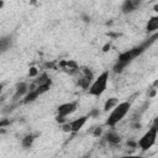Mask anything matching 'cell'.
I'll use <instances>...</instances> for the list:
<instances>
[{"label":"cell","mask_w":158,"mask_h":158,"mask_svg":"<svg viewBox=\"0 0 158 158\" xmlns=\"http://www.w3.org/2000/svg\"><path fill=\"white\" fill-rule=\"evenodd\" d=\"M107 81H109V72L105 70L102 72L90 85L88 93L89 95H93V96H100L105 90H106V86H107Z\"/></svg>","instance_id":"7a4b0ae2"},{"label":"cell","mask_w":158,"mask_h":158,"mask_svg":"<svg viewBox=\"0 0 158 158\" xmlns=\"http://www.w3.org/2000/svg\"><path fill=\"white\" fill-rule=\"evenodd\" d=\"M62 130H63L64 132H72V127H70V123H69V122H65V123H63V125H62Z\"/></svg>","instance_id":"603a6c76"},{"label":"cell","mask_w":158,"mask_h":158,"mask_svg":"<svg viewBox=\"0 0 158 158\" xmlns=\"http://www.w3.org/2000/svg\"><path fill=\"white\" fill-rule=\"evenodd\" d=\"M131 109V102L130 101H122L120 102L115 109L111 110L107 120H106V125L110 127H114L116 123H118L130 111Z\"/></svg>","instance_id":"6da1fadb"},{"label":"cell","mask_w":158,"mask_h":158,"mask_svg":"<svg viewBox=\"0 0 158 158\" xmlns=\"http://www.w3.org/2000/svg\"><path fill=\"white\" fill-rule=\"evenodd\" d=\"M157 85H158V80H156V81L153 83V86H157Z\"/></svg>","instance_id":"1f68e13d"},{"label":"cell","mask_w":158,"mask_h":158,"mask_svg":"<svg viewBox=\"0 0 158 158\" xmlns=\"http://www.w3.org/2000/svg\"><path fill=\"white\" fill-rule=\"evenodd\" d=\"M90 132H91V135H93L94 137H99V136H101L102 130H101V127H94Z\"/></svg>","instance_id":"ffe728a7"},{"label":"cell","mask_w":158,"mask_h":158,"mask_svg":"<svg viewBox=\"0 0 158 158\" xmlns=\"http://www.w3.org/2000/svg\"><path fill=\"white\" fill-rule=\"evenodd\" d=\"M88 118H89V116L85 115V116H80V117H78V118L70 121L69 123H70V127H72V132H78V131H80V130L83 128V126L86 123Z\"/></svg>","instance_id":"52a82bcc"},{"label":"cell","mask_w":158,"mask_h":158,"mask_svg":"<svg viewBox=\"0 0 158 158\" xmlns=\"http://www.w3.org/2000/svg\"><path fill=\"white\" fill-rule=\"evenodd\" d=\"M59 65H60L62 70H64L69 75H73L79 72V65L77 64L75 60H62L59 63Z\"/></svg>","instance_id":"8992f818"},{"label":"cell","mask_w":158,"mask_h":158,"mask_svg":"<svg viewBox=\"0 0 158 158\" xmlns=\"http://www.w3.org/2000/svg\"><path fill=\"white\" fill-rule=\"evenodd\" d=\"M35 139H36V136L35 135H32V133H28V135H26L22 139H21V144H22V147L23 148H31L32 147V144H33V142H35Z\"/></svg>","instance_id":"4fadbf2b"},{"label":"cell","mask_w":158,"mask_h":158,"mask_svg":"<svg viewBox=\"0 0 158 158\" xmlns=\"http://www.w3.org/2000/svg\"><path fill=\"white\" fill-rule=\"evenodd\" d=\"M139 4L141 2L138 0H126V1H123L121 10H122L123 14H130V12L135 11L139 6Z\"/></svg>","instance_id":"ba28073f"},{"label":"cell","mask_w":158,"mask_h":158,"mask_svg":"<svg viewBox=\"0 0 158 158\" xmlns=\"http://www.w3.org/2000/svg\"><path fill=\"white\" fill-rule=\"evenodd\" d=\"M10 44H11V38L10 37H2L0 40V48H1L2 52H5L10 47Z\"/></svg>","instance_id":"e0dca14e"},{"label":"cell","mask_w":158,"mask_h":158,"mask_svg":"<svg viewBox=\"0 0 158 158\" xmlns=\"http://www.w3.org/2000/svg\"><path fill=\"white\" fill-rule=\"evenodd\" d=\"M37 74H38L37 68H36V67H31V68H30V70H28V77L35 78V77H37Z\"/></svg>","instance_id":"44dd1931"},{"label":"cell","mask_w":158,"mask_h":158,"mask_svg":"<svg viewBox=\"0 0 158 158\" xmlns=\"http://www.w3.org/2000/svg\"><path fill=\"white\" fill-rule=\"evenodd\" d=\"M127 65H128V64H126V63H123V62H118V60H117V62L115 63V65H114V68H112V69H114V72H115V73H121V72H122Z\"/></svg>","instance_id":"ac0fdd59"},{"label":"cell","mask_w":158,"mask_h":158,"mask_svg":"<svg viewBox=\"0 0 158 158\" xmlns=\"http://www.w3.org/2000/svg\"><path fill=\"white\" fill-rule=\"evenodd\" d=\"M81 72H83V77H85L86 79H89L90 81H93V79H94V74H93V72H91L89 68L84 67V68H81Z\"/></svg>","instance_id":"d6986e66"},{"label":"cell","mask_w":158,"mask_h":158,"mask_svg":"<svg viewBox=\"0 0 158 158\" xmlns=\"http://www.w3.org/2000/svg\"><path fill=\"white\" fill-rule=\"evenodd\" d=\"M28 85L26 84V83H19L17 85H16V93H15V95H14V99H17L19 96H22V95H26L27 93H28Z\"/></svg>","instance_id":"8fae6325"},{"label":"cell","mask_w":158,"mask_h":158,"mask_svg":"<svg viewBox=\"0 0 158 158\" xmlns=\"http://www.w3.org/2000/svg\"><path fill=\"white\" fill-rule=\"evenodd\" d=\"M56 121L59 122V123H62V125L67 122V121H65V117H64V116H60V115H57V116H56Z\"/></svg>","instance_id":"cb8c5ba5"},{"label":"cell","mask_w":158,"mask_h":158,"mask_svg":"<svg viewBox=\"0 0 158 158\" xmlns=\"http://www.w3.org/2000/svg\"><path fill=\"white\" fill-rule=\"evenodd\" d=\"M81 17H83V20H84L85 22H89V21H90V17L86 16V15H81Z\"/></svg>","instance_id":"f1b7e54d"},{"label":"cell","mask_w":158,"mask_h":158,"mask_svg":"<svg viewBox=\"0 0 158 158\" xmlns=\"http://www.w3.org/2000/svg\"><path fill=\"white\" fill-rule=\"evenodd\" d=\"M151 127L158 131V116H157V117L154 118V121H153V123H152V126H151Z\"/></svg>","instance_id":"d4e9b609"},{"label":"cell","mask_w":158,"mask_h":158,"mask_svg":"<svg viewBox=\"0 0 158 158\" xmlns=\"http://www.w3.org/2000/svg\"><path fill=\"white\" fill-rule=\"evenodd\" d=\"M40 95H41V94L38 93L37 88H36V89H30L28 93H27V94L25 95V98H23V102H25V104L32 102V101H35Z\"/></svg>","instance_id":"7c38bea8"},{"label":"cell","mask_w":158,"mask_h":158,"mask_svg":"<svg viewBox=\"0 0 158 158\" xmlns=\"http://www.w3.org/2000/svg\"><path fill=\"white\" fill-rule=\"evenodd\" d=\"M157 136H158V131L151 127V128L137 141V146L141 148V151L146 152V151H148V149L156 143Z\"/></svg>","instance_id":"3957f363"},{"label":"cell","mask_w":158,"mask_h":158,"mask_svg":"<svg viewBox=\"0 0 158 158\" xmlns=\"http://www.w3.org/2000/svg\"><path fill=\"white\" fill-rule=\"evenodd\" d=\"M146 49H147V47H146L143 43H141L139 46H136V47H133V48H131V49H127V51L120 53L117 60H118V62H123V63H126V64H130L136 57L141 56Z\"/></svg>","instance_id":"277c9868"},{"label":"cell","mask_w":158,"mask_h":158,"mask_svg":"<svg viewBox=\"0 0 158 158\" xmlns=\"http://www.w3.org/2000/svg\"><path fill=\"white\" fill-rule=\"evenodd\" d=\"M127 146H128V147H132V148L138 147V146H137V142H135V141H127Z\"/></svg>","instance_id":"484cf974"},{"label":"cell","mask_w":158,"mask_h":158,"mask_svg":"<svg viewBox=\"0 0 158 158\" xmlns=\"http://www.w3.org/2000/svg\"><path fill=\"white\" fill-rule=\"evenodd\" d=\"M118 158H143L142 156H123V157H118Z\"/></svg>","instance_id":"83f0119b"},{"label":"cell","mask_w":158,"mask_h":158,"mask_svg":"<svg viewBox=\"0 0 158 158\" xmlns=\"http://www.w3.org/2000/svg\"><path fill=\"white\" fill-rule=\"evenodd\" d=\"M100 115V111H99V109H93L90 112H89V117H98Z\"/></svg>","instance_id":"7402d4cb"},{"label":"cell","mask_w":158,"mask_h":158,"mask_svg":"<svg viewBox=\"0 0 158 158\" xmlns=\"http://www.w3.org/2000/svg\"><path fill=\"white\" fill-rule=\"evenodd\" d=\"M110 47H111V44H110V42L109 43H106L104 47H102V52H107L109 49H110Z\"/></svg>","instance_id":"4316f807"},{"label":"cell","mask_w":158,"mask_h":158,"mask_svg":"<svg viewBox=\"0 0 158 158\" xmlns=\"http://www.w3.org/2000/svg\"><path fill=\"white\" fill-rule=\"evenodd\" d=\"M118 104H120V102H118V99H117V98H110V99L106 100V102H105V105H104V111L107 112V111L115 109Z\"/></svg>","instance_id":"5bb4252c"},{"label":"cell","mask_w":158,"mask_h":158,"mask_svg":"<svg viewBox=\"0 0 158 158\" xmlns=\"http://www.w3.org/2000/svg\"><path fill=\"white\" fill-rule=\"evenodd\" d=\"M51 83H52V81H51V79H49L48 74H47V73H42V74L38 77V79L35 81V85H36V86H40V85L51 84Z\"/></svg>","instance_id":"9a60e30c"},{"label":"cell","mask_w":158,"mask_h":158,"mask_svg":"<svg viewBox=\"0 0 158 158\" xmlns=\"http://www.w3.org/2000/svg\"><path fill=\"white\" fill-rule=\"evenodd\" d=\"M105 138H106L107 143H110V144H112V146H116V144H118V143L121 142V137H120V135H118L117 132H115V131H110V132H107L106 136H105Z\"/></svg>","instance_id":"30bf717a"},{"label":"cell","mask_w":158,"mask_h":158,"mask_svg":"<svg viewBox=\"0 0 158 158\" xmlns=\"http://www.w3.org/2000/svg\"><path fill=\"white\" fill-rule=\"evenodd\" d=\"M77 84H78V86H80L81 89H88V90H89V88H90V85H91V81H90L89 79H86L85 77H81V78H79V79L77 80Z\"/></svg>","instance_id":"2e32d148"},{"label":"cell","mask_w":158,"mask_h":158,"mask_svg":"<svg viewBox=\"0 0 158 158\" xmlns=\"http://www.w3.org/2000/svg\"><path fill=\"white\" fill-rule=\"evenodd\" d=\"M153 10H154V11H156V12L158 14V4H156V5H154V7H153Z\"/></svg>","instance_id":"4dcf8cb0"},{"label":"cell","mask_w":158,"mask_h":158,"mask_svg":"<svg viewBox=\"0 0 158 158\" xmlns=\"http://www.w3.org/2000/svg\"><path fill=\"white\" fill-rule=\"evenodd\" d=\"M154 95H156V89H153V90L149 93V95H148V96H149V98H153Z\"/></svg>","instance_id":"f546056e"},{"label":"cell","mask_w":158,"mask_h":158,"mask_svg":"<svg viewBox=\"0 0 158 158\" xmlns=\"http://www.w3.org/2000/svg\"><path fill=\"white\" fill-rule=\"evenodd\" d=\"M157 30H158V15L152 16V17L148 20L147 25H146V31H147V33H153V32H156Z\"/></svg>","instance_id":"9c48e42d"},{"label":"cell","mask_w":158,"mask_h":158,"mask_svg":"<svg viewBox=\"0 0 158 158\" xmlns=\"http://www.w3.org/2000/svg\"><path fill=\"white\" fill-rule=\"evenodd\" d=\"M77 107H78V102H77V101L64 102V104H62V105H59V106L57 107V112H58V115L67 117L68 115L73 114V112L77 110Z\"/></svg>","instance_id":"5b68a950"}]
</instances>
